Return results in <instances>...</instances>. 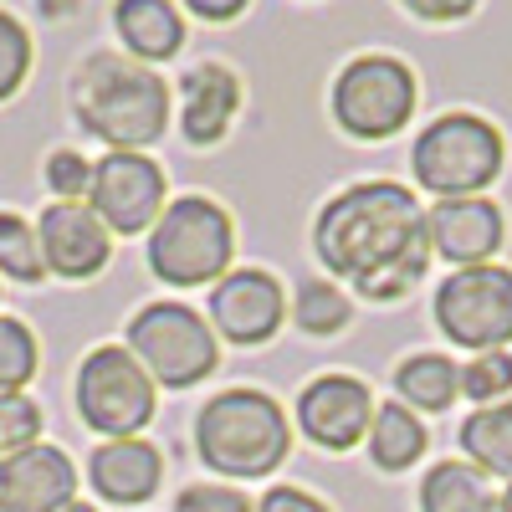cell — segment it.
<instances>
[{
  "mask_svg": "<svg viewBox=\"0 0 512 512\" xmlns=\"http://www.w3.org/2000/svg\"><path fill=\"white\" fill-rule=\"evenodd\" d=\"M313 246H318V262L338 282H349L374 303L405 297L431 267L425 210L395 180H364L338 190L318 210Z\"/></svg>",
  "mask_w": 512,
  "mask_h": 512,
  "instance_id": "1",
  "label": "cell"
},
{
  "mask_svg": "<svg viewBox=\"0 0 512 512\" xmlns=\"http://www.w3.org/2000/svg\"><path fill=\"white\" fill-rule=\"evenodd\" d=\"M47 185H52L57 200H82V195L93 190V164L82 159V154H72V149H57L47 159Z\"/></svg>",
  "mask_w": 512,
  "mask_h": 512,
  "instance_id": "29",
  "label": "cell"
},
{
  "mask_svg": "<svg viewBox=\"0 0 512 512\" xmlns=\"http://www.w3.org/2000/svg\"><path fill=\"white\" fill-rule=\"evenodd\" d=\"M72 113L108 154H139L169 123V88L144 62L98 52L72 77Z\"/></svg>",
  "mask_w": 512,
  "mask_h": 512,
  "instance_id": "2",
  "label": "cell"
},
{
  "mask_svg": "<svg viewBox=\"0 0 512 512\" xmlns=\"http://www.w3.org/2000/svg\"><path fill=\"white\" fill-rule=\"evenodd\" d=\"M425 236H431L436 256L456 262V272L461 267H482L502 246V210L492 200H482V195L436 200L431 210H425Z\"/></svg>",
  "mask_w": 512,
  "mask_h": 512,
  "instance_id": "15",
  "label": "cell"
},
{
  "mask_svg": "<svg viewBox=\"0 0 512 512\" xmlns=\"http://www.w3.org/2000/svg\"><path fill=\"white\" fill-rule=\"evenodd\" d=\"M436 328L472 354H497L512 344V272L461 267L436 287Z\"/></svg>",
  "mask_w": 512,
  "mask_h": 512,
  "instance_id": "7",
  "label": "cell"
},
{
  "mask_svg": "<svg viewBox=\"0 0 512 512\" xmlns=\"http://www.w3.org/2000/svg\"><path fill=\"white\" fill-rule=\"evenodd\" d=\"M77 410L98 436L128 441V436H139L154 415V379L144 374V364L128 349L103 344L77 369Z\"/></svg>",
  "mask_w": 512,
  "mask_h": 512,
  "instance_id": "8",
  "label": "cell"
},
{
  "mask_svg": "<svg viewBox=\"0 0 512 512\" xmlns=\"http://www.w3.org/2000/svg\"><path fill=\"white\" fill-rule=\"evenodd\" d=\"M395 390L410 410H451V400L461 395V364H451L446 354H410L395 369Z\"/></svg>",
  "mask_w": 512,
  "mask_h": 512,
  "instance_id": "20",
  "label": "cell"
},
{
  "mask_svg": "<svg viewBox=\"0 0 512 512\" xmlns=\"http://www.w3.org/2000/svg\"><path fill=\"white\" fill-rule=\"evenodd\" d=\"M36 241H41V262L47 272L82 282V277H98L113 256V231L98 221V210L88 200H57L41 210L36 221Z\"/></svg>",
  "mask_w": 512,
  "mask_h": 512,
  "instance_id": "11",
  "label": "cell"
},
{
  "mask_svg": "<svg viewBox=\"0 0 512 512\" xmlns=\"http://www.w3.org/2000/svg\"><path fill=\"white\" fill-rule=\"evenodd\" d=\"M41 436V410L26 395H0V461L36 446Z\"/></svg>",
  "mask_w": 512,
  "mask_h": 512,
  "instance_id": "28",
  "label": "cell"
},
{
  "mask_svg": "<svg viewBox=\"0 0 512 512\" xmlns=\"http://www.w3.org/2000/svg\"><path fill=\"white\" fill-rule=\"evenodd\" d=\"M113 26L118 36L128 41V52L139 62H164L180 52L185 41V16L169 6V0H123L113 11Z\"/></svg>",
  "mask_w": 512,
  "mask_h": 512,
  "instance_id": "18",
  "label": "cell"
},
{
  "mask_svg": "<svg viewBox=\"0 0 512 512\" xmlns=\"http://www.w3.org/2000/svg\"><path fill=\"white\" fill-rule=\"evenodd\" d=\"M210 323L231 344H267L282 323V282L256 267L226 272L210 287Z\"/></svg>",
  "mask_w": 512,
  "mask_h": 512,
  "instance_id": "13",
  "label": "cell"
},
{
  "mask_svg": "<svg viewBox=\"0 0 512 512\" xmlns=\"http://www.w3.org/2000/svg\"><path fill=\"white\" fill-rule=\"evenodd\" d=\"M297 328H308V333H318V338H328V333H338L349 323V297L338 292L333 282H308L303 292H297Z\"/></svg>",
  "mask_w": 512,
  "mask_h": 512,
  "instance_id": "24",
  "label": "cell"
},
{
  "mask_svg": "<svg viewBox=\"0 0 512 512\" xmlns=\"http://www.w3.org/2000/svg\"><path fill=\"white\" fill-rule=\"evenodd\" d=\"M77 492V472L67 451L57 446H26L0 461V512H62Z\"/></svg>",
  "mask_w": 512,
  "mask_h": 512,
  "instance_id": "14",
  "label": "cell"
},
{
  "mask_svg": "<svg viewBox=\"0 0 512 512\" xmlns=\"http://www.w3.org/2000/svg\"><path fill=\"white\" fill-rule=\"evenodd\" d=\"M502 134L477 118V113H446L436 123H425V134L410 149L415 180L441 195V200H466L497 180L502 169Z\"/></svg>",
  "mask_w": 512,
  "mask_h": 512,
  "instance_id": "5",
  "label": "cell"
},
{
  "mask_svg": "<svg viewBox=\"0 0 512 512\" xmlns=\"http://www.w3.org/2000/svg\"><path fill=\"white\" fill-rule=\"evenodd\" d=\"M0 272L11 282H41L47 277L36 226H26L21 216H6V210H0Z\"/></svg>",
  "mask_w": 512,
  "mask_h": 512,
  "instance_id": "23",
  "label": "cell"
},
{
  "mask_svg": "<svg viewBox=\"0 0 512 512\" xmlns=\"http://www.w3.org/2000/svg\"><path fill=\"white\" fill-rule=\"evenodd\" d=\"M425 451V425L415 420V410L405 405H374V420H369V456L379 472H405L415 466Z\"/></svg>",
  "mask_w": 512,
  "mask_h": 512,
  "instance_id": "21",
  "label": "cell"
},
{
  "mask_svg": "<svg viewBox=\"0 0 512 512\" xmlns=\"http://www.w3.org/2000/svg\"><path fill=\"white\" fill-rule=\"evenodd\" d=\"M420 512H497V492L472 461H441L420 482Z\"/></svg>",
  "mask_w": 512,
  "mask_h": 512,
  "instance_id": "19",
  "label": "cell"
},
{
  "mask_svg": "<svg viewBox=\"0 0 512 512\" xmlns=\"http://www.w3.org/2000/svg\"><path fill=\"white\" fill-rule=\"evenodd\" d=\"M159 472H164V461L149 441L139 436H128V441H103L88 461V477H93V492L128 507V502H144L154 497L159 487Z\"/></svg>",
  "mask_w": 512,
  "mask_h": 512,
  "instance_id": "16",
  "label": "cell"
},
{
  "mask_svg": "<svg viewBox=\"0 0 512 512\" xmlns=\"http://www.w3.org/2000/svg\"><path fill=\"white\" fill-rule=\"evenodd\" d=\"M231 251H236L231 216L216 200L185 195L164 205V216L149 231V272L169 287H205L231 272Z\"/></svg>",
  "mask_w": 512,
  "mask_h": 512,
  "instance_id": "4",
  "label": "cell"
},
{
  "mask_svg": "<svg viewBox=\"0 0 512 512\" xmlns=\"http://www.w3.org/2000/svg\"><path fill=\"white\" fill-rule=\"evenodd\" d=\"M128 354L144 364V374L169 390H190L210 369H216L221 349L216 333L200 323L195 308L185 303H149L128 323Z\"/></svg>",
  "mask_w": 512,
  "mask_h": 512,
  "instance_id": "6",
  "label": "cell"
},
{
  "mask_svg": "<svg viewBox=\"0 0 512 512\" xmlns=\"http://www.w3.org/2000/svg\"><path fill=\"white\" fill-rule=\"evenodd\" d=\"M175 512H251V502L231 487H185L175 497Z\"/></svg>",
  "mask_w": 512,
  "mask_h": 512,
  "instance_id": "30",
  "label": "cell"
},
{
  "mask_svg": "<svg viewBox=\"0 0 512 512\" xmlns=\"http://www.w3.org/2000/svg\"><path fill=\"white\" fill-rule=\"evenodd\" d=\"M512 390V354L497 349V354H477L472 364L461 369V395L472 405H487V400H502Z\"/></svg>",
  "mask_w": 512,
  "mask_h": 512,
  "instance_id": "26",
  "label": "cell"
},
{
  "mask_svg": "<svg viewBox=\"0 0 512 512\" xmlns=\"http://www.w3.org/2000/svg\"><path fill=\"white\" fill-rule=\"evenodd\" d=\"M190 11L205 21H236L241 16V0H190Z\"/></svg>",
  "mask_w": 512,
  "mask_h": 512,
  "instance_id": "32",
  "label": "cell"
},
{
  "mask_svg": "<svg viewBox=\"0 0 512 512\" xmlns=\"http://www.w3.org/2000/svg\"><path fill=\"white\" fill-rule=\"evenodd\" d=\"M88 205L118 236L154 231V221L164 216V169L149 154H103L93 164Z\"/></svg>",
  "mask_w": 512,
  "mask_h": 512,
  "instance_id": "10",
  "label": "cell"
},
{
  "mask_svg": "<svg viewBox=\"0 0 512 512\" xmlns=\"http://www.w3.org/2000/svg\"><path fill=\"white\" fill-rule=\"evenodd\" d=\"M497 512H512V487H507V492H497Z\"/></svg>",
  "mask_w": 512,
  "mask_h": 512,
  "instance_id": "34",
  "label": "cell"
},
{
  "mask_svg": "<svg viewBox=\"0 0 512 512\" xmlns=\"http://www.w3.org/2000/svg\"><path fill=\"white\" fill-rule=\"evenodd\" d=\"M36 374V338L21 318H0V395H21Z\"/></svg>",
  "mask_w": 512,
  "mask_h": 512,
  "instance_id": "25",
  "label": "cell"
},
{
  "mask_svg": "<svg viewBox=\"0 0 512 512\" xmlns=\"http://www.w3.org/2000/svg\"><path fill=\"white\" fill-rule=\"evenodd\" d=\"M369 420H374V400H369L364 379L323 374L297 395V425H303V436L323 451H349L354 441H364Z\"/></svg>",
  "mask_w": 512,
  "mask_h": 512,
  "instance_id": "12",
  "label": "cell"
},
{
  "mask_svg": "<svg viewBox=\"0 0 512 512\" xmlns=\"http://www.w3.org/2000/svg\"><path fill=\"white\" fill-rule=\"evenodd\" d=\"M26 72H31V36L11 11H0V103L21 88Z\"/></svg>",
  "mask_w": 512,
  "mask_h": 512,
  "instance_id": "27",
  "label": "cell"
},
{
  "mask_svg": "<svg viewBox=\"0 0 512 512\" xmlns=\"http://www.w3.org/2000/svg\"><path fill=\"white\" fill-rule=\"evenodd\" d=\"M180 93H185V108H180V134L190 144H216L226 128H231V113L241 103V88L236 77L216 62H200L180 77Z\"/></svg>",
  "mask_w": 512,
  "mask_h": 512,
  "instance_id": "17",
  "label": "cell"
},
{
  "mask_svg": "<svg viewBox=\"0 0 512 512\" xmlns=\"http://www.w3.org/2000/svg\"><path fill=\"white\" fill-rule=\"evenodd\" d=\"M62 512H98V507H88V502H67Z\"/></svg>",
  "mask_w": 512,
  "mask_h": 512,
  "instance_id": "35",
  "label": "cell"
},
{
  "mask_svg": "<svg viewBox=\"0 0 512 512\" xmlns=\"http://www.w3.org/2000/svg\"><path fill=\"white\" fill-rule=\"evenodd\" d=\"M461 451L477 461V472L512 477V400L466 415V425H461Z\"/></svg>",
  "mask_w": 512,
  "mask_h": 512,
  "instance_id": "22",
  "label": "cell"
},
{
  "mask_svg": "<svg viewBox=\"0 0 512 512\" xmlns=\"http://www.w3.org/2000/svg\"><path fill=\"white\" fill-rule=\"evenodd\" d=\"M287 446H292L287 415L262 390H221L195 415V451L210 472L267 477L287 461Z\"/></svg>",
  "mask_w": 512,
  "mask_h": 512,
  "instance_id": "3",
  "label": "cell"
},
{
  "mask_svg": "<svg viewBox=\"0 0 512 512\" xmlns=\"http://www.w3.org/2000/svg\"><path fill=\"white\" fill-rule=\"evenodd\" d=\"M415 113V72L395 57H354L333 82V118L354 139H390Z\"/></svg>",
  "mask_w": 512,
  "mask_h": 512,
  "instance_id": "9",
  "label": "cell"
},
{
  "mask_svg": "<svg viewBox=\"0 0 512 512\" xmlns=\"http://www.w3.org/2000/svg\"><path fill=\"white\" fill-rule=\"evenodd\" d=\"M410 11H415V16H466L472 6H425V0H415Z\"/></svg>",
  "mask_w": 512,
  "mask_h": 512,
  "instance_id": "33",
  "label": "cell"
},
{
  "mask_svg": "<svg viewBox=\"0 0 512 512\" xmlns=\"http://www.w3.org/2000/svg\"><path fill=\"white\" fill-rule=\"evenodd\" d=\"M262 512H328L318 497H308L303 487H272L262 497Z\"/></svg>",
  "mask_w": 512,
  "mask_h": 512,
  "instance_id": "31",
  "label": "cell"
}]
</instances>
